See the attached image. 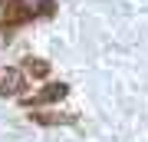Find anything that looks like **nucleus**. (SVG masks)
Returning a JSON list of instances; mask_svg holds the SVG:
<instances>
[{"instance_id": "nucleus-1", "label": "nucleus", "mask_w": 148, "mask_h": 142, "mask_svg": "<svg viewBox=\"0 0 148 142\" xmlns=\"http://www.w3.org/2000/svg\"><path fill=\"white\" fill-rule=\"evenodd\" d=\"M56 0H7L3 3V20H0V30L13 33L16 26L40 20V17H53Z\"/></svg>"}, {"instance_id": "nucleus-2", "label": "nucleus", "mask_w": 148, "mask_h": 142, "mask_svg": "<svg viewBox=\"0 0 148 142\" xmlns=\"http://www.w3.org/2000/svg\"><path fill=\"white\" fill-rule=\"evenodd\" d=\"M69 93V86L66 83H53V86H43L40 93H33V96H27V106H40V103H56V99H63V96Z\"/></svg>"}, {"instance_id": "nucleus-3", "label": "nucleus", "mask_w": 148, "mask_h": 142, "mask_svg": "<svg viewBox=\"0 0 148 142\" xmlns=\"http://www.w3.org/2000/svg\"><path fill=\"white\" fill-rule=\"evenodd\" d=\"M23 73L20 69H3V73H0V96H16L23 89Z\"/></svg>"}, {"instance_id": "nucleus-4", "label": "nucleus", "mask_w": 148, "mask_h": 142, "mask_svg": "<svg viewBox=\"0 0 148 142\" xmlns=\"http://www.w3.org/2000/svg\"><path fill=\"white\" fill-rule=\"evenodd\" d=\"M27 73H33V76H46L49 66L43 63V60H27Z\"/></svg>"}]
</instances>
